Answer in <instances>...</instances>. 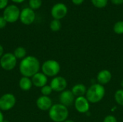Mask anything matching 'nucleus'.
Listing matches in <instances>:
<instances>
[{"label":"nucleus","instance_id":"nucleus-7","mask_svg":"<svg viewBox=\"0 0 123 122\" xmlns=\"http://www.w3.org/2000/svg\"><path fill=\"white\" fill-rule=\"evenodd\" d=\"M17 99L14 94L6 93L0 97V110L7 111L11 110L16 104Z\"/></svg>","mask_w":123,"mask_h":122},{"label":"nucleus","instance_id":"nucleus-24","mask_svg":"<svg viewBox=\"0 0 123 122\" xmlns=\"http://www.w3.org/2000/svg\"><path fill=\"white\" fill-rule=\"evenodd\" d=\"M40 91H41V93L43 96H49L53 91L51 88L50 85H45V86H43L40 88Z\"/></svg>","mask_w":123,"mask_h":122},{"label":"nucleus","instance_id":"nucleus-25","mask_svg":"<svg viewBox=\"0 0 123 122\" xmlns=\"http://www.w3.org/2000/svg\"><path fill=\"white\" fill-rule=\"evenodd\" d=\"M103 122H117V119L115 116L107 115L105 117Z\"/></svg>","mask_w":123,"mask_h":122},{"label":"nucleus","instance_id":"nucleus-6","mask_svg":"<svg viewBox=\"0 0 123 122\" xmlns=\"http://www.w3.org/2000/svg\"><path fill=\"white\" fill-rule=\"evenodd\" d=\"M17 59L13 53L6 52L0 58V65L2 69L6 71L13 70L17 65Z\"/></svg>","mask_w":123,"mask_h":122},{"label":"nucleus","instance_id":"nucleus-15","mask_svg":"<svg viewBox=\"0 0 123 122\" xmlns=\"http://www.w3.org/2000/svg\"><path fill=\"white\" fill-rule=\"evenodd\" d=\"M32 83L34 86L36 88H42L47 85L48 83V77L42 72H38L35 75H34L32 78Z\"/></svg>","mask_w":123,"mask_h":122},{"label":"nucleus","instance_id":"nucleus-3","mask_svg":"<svg viewBox=\"0 0 123 122\" xmlns=\"http://www.w3.org/2000/svg\"><path fill=\"white\" fill-rule=\"evenodd\" d=\"M68 107L61 104H55L48 111L49 118L53 122H63L68 119Z\"/></svg>","mask_w":123,"mask_h":122},{"label":"nucleus","instance_id":"nucleus-35","mask_svg":"<svg viewBox=\"0 0 123 122\" xmlns=\"http://www.w3.org/2000/svg\"><path fill=\"white\" fill-rule=\"evenodd\" d=\"M9 122L8 120H6V119H4V122Z\"/></svg>","mask_w":123,"mask_h":122},{"label":"nucleus","instance_id":"nucleus-9","mask_svg":"<svg viewBox=\"0 0 123 122\" xmlns=\"http://www.w3.org/2000/svg\"><path fill=\"white\" fill-rule=\"evenodd\" d=\"M50 86L53 91L61 93L62 91L66 90L68 83H67L66 79L64 77L57 76L53 78V79L50 81Z\"/></svg>","mask_w":123,"mask_h":122},{"label":"nucleus","instance_id":"nucleus-27","mask_svg":"<svg viewBox=\"0 0 123 122\" xmlns=\"http://www.w3.org/2000/svg\"><path fill=\"white\" fill-rule=\"evenodd\" d=\"M6 23L7 22H6L4 18L3 17H0V29L4 28L6 25Z\"/></svg>","mask_w":123,"mask_h":122},{"label":"nucleus","instance_id":"nucleus-28","mask_svg":"<svg viewBox=\"0 0 123 122\" xmlns=\"http://www.w3.org/2000/svg\"><path fill=\"white\" fill-rule=\"evenodd\" d=\"M114 5H122L123 4V0H110Z\"/></svg>","mask_w":123,"mask_h":122},{"label":"nucleus","instance_id":"nucleus-31","mask_svg":"<svg viewBox=\"0 0 123 122\" xmlns=\"http://www.w3.org/2000/svg\"><path fill=\"white\" fill-rule=\"evenodd\" d=\"M4 120V114L2 113V111L0 110V122H3Z\"/></svg>","mask_w":123,"mask_h":122},{"label":"nucleus","instance_id":"nucleus-34","mask_svg":"<svg viewBox=\"0 0 123 122\" xmlns=\"http://www.w3.org/2000/svg\"><path fill=\"white\" fill-rule=\"evenodd\" d=\"M120 86H121V87H122V88L123 89V79L121 81V82H120Z\"/></svg>","mask_w":123,"mask_h":122},{"label":"nucleus","instance_id":"nucleus-12","mask_svg":"<svg viewBox=\"0 0 123 122\" xmlns=\"http://www.w3.org/2000/svg\"><path fill=\"white\" fill-rule=\"evenodd\" d=\"M75 99H76V97L73 94L71 90H65L62 91L59 96L60 104H61L62 105L66 107H68L71 106L72 104H74Z\"/></svg>","mask_w":123,"mask_h":122},{"label":"nucleus","instance_id":"nucleus-10","mask_svg":"<svg viewBox=\"0 0 123 122\" xmlns=\"http://www.w3.org/2000/svg\"><path fill=\"white\" fill-rule=\"evenodd\" d=\"M35 19V11L30 9V7L24 8L20 12L19 20L22 24L25 25H30L34 22Z\"/></svg>","mask_w":123,"mask_h":122},{"label":"nucleus","instance_id":"nucleus-1","mask_svg":"<svg viewBox=\"0 0 123 122\" xmlns=\"http://www.w3.org/2000/svg\"><path fill=\"white\" fill-rule=\"evenodd\" d=\"M41 68L39 60L32 55L26 56L21 60L19 65V70L22 76L32 78Z\"/></svg>","mask_w":123,"mask_h":122},{"label":"nucleus","instance_id":"nucleus-4","mask_svg":"<svg viewBox=\"0 0 123 122\" xmlns=\"http://www.w3.org/2000/svg\"><path fill=\"white\" fill-rule=\"evenodd\" d=\"M42 73H43L47 77L54 78L58 76L61 71L60 63L55 60H47L41 65Z\"/></svg>","mask_w":123,"mask_h":122},{"label":"nucleus","instance_id":"nucleus-29","mask_svg":"<svg viewBox=\"0 0 123 122\" xmlns=\"http://www.w3.org/2000/svg\"><path fill=\"white\" fill-rule=\"evenodd\" d=\"M71 1H72V3H73L74 5L79 6V5L82 4L84 3V0H71Z\"/></svg>","mask_w":123,"mask_h":122},{"label":"nucleus","instance_id":"nucleus-30","mask_svg":"<svg viewBox=\"0 0 123 122\" xmlns=\"http://www.w3.org/2000/svg\"><path fill=\"white\" fill-rule=\"evenodd\" d=\"M4 47H3V46L0 44V58L2 57V55H4Z\"/></svg>","mask_w":123,"mask_h":122},{"label":"nucleus","instance_id":"nucleus-14","mask_svg":"<svg viewBox=\"0 0 123 122\" xmlns=\"http://www.w3.org/2000/svg\"><path fill=\"white\" fill-rule=\"evenodd\" d=\"M112 78V74L110 70L107 69H103L100 70L97 76V83L105 86L108 84Z\"/></svg>","mask_w":123,"mask_h":122},{"label":"nucleus","instance_id":"nucleus-23","mask_svg":"<svg viewBox=\"0 0 123 122\" xmlns=\"http://www.w3.org/2000/svg\"><path fill=\"white\" fill-rule=\"evenodd\" d=\"M42 6V0H29V7L32 10H37Z\"/></svg>","mask_w":123,"mask_h":122},{"label":"nucleus","instance_id":"nucleus-33","mask_svg":"<svg viewBox=\"0 0 123 122\" xmlns=\"http://www.w3.org/2000/svg\"><path fill=\"white\" fill-rule=\"evenodd\" d=\"M75 122L74 120H71V119H67V120H66L65 122Z\"/></svg>","mask_w":123,"mask_h":122},{"label":"nucleus","instance_id":"nucleus-19","mask_svg":"<svg viewBox=\"0 0 123 122\" xmlns=\"http://www.w3.org/2000/svg\"><path fill=\"white\" fill-rule=\"evenodd\" d=\"M114 98L115 100L116 101V103L121 106H123V89H118L115 91V95H114Z\"/></svg>","mask_w":123,"mask_h":122},{"label":"nucleus","instance_id":"nucleus-32","mask_svg":"<svg viewBox=\"0 0 123 122\" xmlns=\"http://www.w3.org/2000/svg\"><path fill=\"white\" fill-rule=\"evenodd\" d=\"M11 1L14 3H16V4H20V3L24 2L25 0H11Z\"/></svg>","mask_w":123,"mask_h":122},{"label":"nucleus","instance_id":"nucleus-22","mask_svg":"<svg viewBox=\"0 0 123 122\" xmlns=\"http://www.w3.org/2000/svg\"><path fill=\"white\" fill-rule=\"evenodd\" d=\"M108 1L109 0H91L92 5L99 9L105 8L108 4Z\"/></svg>","mask_w":123,"mask_h":122},{"label":"nucleus","instance_id":"nucleus-18","mask_svg":"<svg viewBox=\"0 0 123 122\" xmlns=\"http://www.w3.org/2000/svg\"><path fill=\"white\" fill-rule=\"evenodd\" d=\"M13 54L17 59L22 60L23 58H25L27 56V50L25 47L19 46V47H17L14 50Z\"/></svg>","mask_w":123,"mask_h":122},{"label":"nucleus","instance_id":"nucleus-8","mask_svg":"<svg viewBox=\"0 0 123 122\" xmlns=\"http://www.w3.org/2000/svg\"><path fill=\"white\" fill-rule=\"evenodd\" d=\"M68 13V7L67 6L61 2L57 3L53 6L51 8L50 14L52 17L54 19L61 20V19L64 18Z\"/></svg>","mask_w":123,"mask_h":122},{"label":"nucleus","instance_id":"nucleus-20","mask_svg":"<svg viewBox=\"0 0 123 122\" xmlns=\"http://www.w3.org/2000/svg\"><path fill=\"white\" fill-rule=\"evenodd\" d=\"M50 28L53 32H58L61 28V22L58 19H53L50 23Z\"/></svg>","mask_w":123,"mask_h":122},{"label":"nucleus","instance_id":"nucleus-16","mask_svg":"<svg viewBox=\"0 0 123 122\" xmlns=\"http://www.w3.org/2000/svg\"><path fill=\"white\" fill-rule=\"evenodd\" d=\"M71 91H72L75 97L77 98V97H81V96H85L87 88L84 84L77 83L72 87Z\"/></svg>","mask_w":123,"mask_h":122},{"label":"nucleus","instance_id":"nucleus-2","mask_svg":"<svg viewBox=\"0 0 123 122\" xmlns=\"http://www.w3.org/2000/svg\"><path fill=\"white\" fill-rule=\"evenodd\" d=\"M106 93V89L104 86L97 83H94L87 88L86 98L90 104H97L101 101Z\"/></svg>","mask_w":123,"mask_h":122},{"label":"nucleus","instance_id":"nucleus-5","mask_svg":"<svg viewBox=\"0 0 123 122\" xmlns=\"http://www.w3.org/2000/svg\"><path fill=\"white\" fill-rule=\"evenodd\" d=\"M20 10L15 4L8 5L3 12V17L8 23H14L19 19Z\"/></svg>","mask_w":123,"mask_h":122},{"label":"nucleus","instance_id":"nucleus-26","mask_svg":"<svg viewBox=\"0 0 123 122\" xmlns=\"http://www.w3.org/2000/svg\"><path fill=\"white\" fill-rule=\"evenodd\" d=\"M9 0H0V9H4L8 4Z\"/></svg>","mask_w":123,"mask_h":122},{"label":"nucleus","instance_id":"nucleus-17","mask_svg":"<svg viewBox=\"0 0 123 122\" xmlns=\"http://www.w3.org/2000/svg\"><path fill=\"white\" fill-rule=\"evenodd\" d=\"M32 80L28 78V77H25L22 76L19 81V86L21 90L25 91H27L29 90H30L32 87Z\"/></svg>","mask_w":123,"mask_h":122},{"label":"nucleus","instance_id":"nucleus-11","mask_svg":"<svg viewBox=\"0 0 123 122\" xmlns=\"http://www.w3.org/2000/svg\"><path fill=\"white\" fill-rule=\"evenodd\" d=\"M74 107L76 110L80 114H86L89 111L90 103L86 96L77 97L74 101Z\"/></svg>","mask_w":123,"mask_h":122},{"label":"nucleus","instance_id":"nucleus-21","mask_svg":"<svg viewBox=\"0 0 123 122\" xmlns=\"http://www.w3.org/2000/svg\"><path fill=\"white\" fill-rule=\"evenodd\" d=\"M113 31L117 35L123 34V21L120 20L115 23L113 26Z\"/></svg>","mask_w":123,"mask_h":122},{"label":"nucleus","instance_id":"nucleus-13","mask_svg":"<svg viewBox=\"0 0 123 122\" xmlns=\"http://www.w3.org/2000/svg\"><path fill=\"white\" fill-rule=\"evenodd\" d=\"M36 105L40 110L45 111H49L53 104L52 99L49 96H45L42 95L41 96L37 98L36 101Z\"/></svg>","mask_w":123,"mask_h":122}]
</instances>
